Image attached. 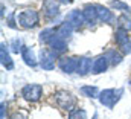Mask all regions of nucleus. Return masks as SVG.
I'll use <instances>...</instances> for the list:
<instances>
[{"mask_svg": "<svg viewBox=\"0 0 131 119\" xmlns=\"http://www.w3.org/2000/svg\"><path fill=\"white\" fill-rule=\"evenodd\" d=\"M69 119H87V112L84 108H72L69 112Z\"/></svg>", "mask_w": 131, "mask_h": 119, "instance_id": "412c9836", "label": "nucleus"}, {"mask_svg": "<svg viewBox=\"0 0 131 119\" xmlns=\"http://www.w3.org/2000/svg\"><path fill=\"white\" fill-rule=\"evenodd\" d=\"M5 108H6V104L3 102L2 104V119H5Z\"/></svg>", "mask_w": 131, "mask_h": 119, "instance_id": "a878e982", "label": "nucleus"}, {"mask_svg": "<svg viewBox=\"0 0 131 119\" xmlns=\"http://www.w3.org/2000/svg\"><path fill=\"white\" fill-rule=\"evenodd\" d=\"M21 58L23 61L29 66V67H35L37 66V58H35V55H34V52L29 49V47H23V51H21Z\"/></svg>", "mask_w": 131, "mask_h": 119, "instance_id": "f3484780", "label": "nucleus"}, {"mask_svg": "<svg viewBox=\"0 0 131 119\" xmlns=\"http://www.w3.org/2000/svg\"><path fill=\"white\" fill-rule=\"evenodd\" d=\"M55 104H57L60 108L70 112V110L75 107L76 99L73 98V95H72L70 92H67V90H58V92L55 93Z\"/></svg>", "mask_w": 131, "mask_h": 119, "instance_id": "7ed1b4c3", "label": "nucleus"}, {"mask_svg": "<svg viewBox=\"0 0 131 119\" xmlns=\"http://www.w3.org/2000/svg\"><path fill=\"white\" fill-rule=\"evenodd\" d=\"M114 41L122 54H130L131 52V35L128 31L119 29L114 32Z\"/></svg>", "mask_w": 131, "mask_h": 119, "instance_id": "20e7f679", "label": "nucleus"}, {"mask_svg": "<svg viewBox=\"0 0 131 119\" xmlns=\"http://www.w3.org/2000/svg\"><path fill=\"white\" fill-rule=\"evenodd\" d=\"M49 47H50V51L55 52L57 55H58V54H63L66 49H67V40H64V38L60 37V35H55V37L50 40Z\"/></svg>", "mask_w": 131, "mask_h": 119, "instance_id": "9d476101", "label": "nucleus"}, {"mask_svg": "<svg viewBox=\"0 0 131 119\" xmlns=\"http://www.w3.org/2000/svg\"><path fill=\"white\" fill-rule=\"evenodd\" d=\"M55 60H57L55 52H52L50 49H41V52H40V66L44 70H53L55 69Z\"/></svg>", "mask_w": 131, "mask_h": 119, "instance_id": "423d86ee", "label": "nucleus"}, {"mask_svg": "<svg viewBox=\"0 0 131 119\" xmlns=\"http://www.w3.org/2000/svg\"><path fill=\"white\" fill-rule=\"evenodd\" d=\"M81 93L84 96H87V98H96V96H99L98 87H95V86H84V87H81Z\"/></svg>", "mask_w": 131, "mask_h": 119, "instance_id": "4be33fe9", "label": "nucleus"}, {"mask_svg": "<svg viewBox=\"0 0 131 119\" xmlns=\"http://www.w3.org/2000/svg\"><path fill=\"white\" fill-rule=\"evenodd\" d=\"M105 55H107V58H108L111 66H117V64L122 63V52H119L116 49H110Z\"/></svg>", "mask_w": 131, "mask_h": 119, "instance_id": "a211bd4d", "label": "nucleus"}, {"mask_svg": "<svg viewBox=\"0 0 131 119\" xmlns=\"http://www.w3.org/2000/svg\"><path fill=\"white\" fill-rule=\"evenodd\" d=\"M122 93H124V90L122 89H119V90H114V89L102 90V92L99 93V96H98L99 102H101L104 107H107V108H113V107L119 102Z\"/></svg>", "mask_w": 131, "mask_h": 119, "instance_id": "f03ea898", "label": "nucleus"}, {"mask_svg": "<svg viewBox=\"0 0 131 119\" xmlns=\"http://www.w3.org/2000/svg\"><path fill=\"white\" fill-rule=\"evenodd\" d=\"M0 60H2V66H3L6 70H12V69H14V63H12L11 57H9L8 49H6L5 44L0 46Z\"/></svg>", "mask_w": 131, "mask_h": 119, "instance_id": "2eb2a0df", "label": "nucleus"}, {"mask_svg": "<svg viewBox=\"0 0 131 119\" xmlns=\"http://www.w3.org/2000/svg\"><path fill=\"white\" fill-rule=\"evenodd\" d=\"M82 12H84V17H85V23L90 25V26H95L96 22L99 20L98 12H96V6H95V5H87V6L82 9Z\"/></svg>", "mask_w": 131, "mask_h": 119, "instance_id": "f8f14e48", "label": "nucleus"}, {"mask_svg": "<svg viewBox=\"0 0 131 119\" xmlns=\"http://www.w3.org/2000/svg\"><path fill=\"white\" fill-rule=\"evenodd\" d=\"M117 28L124 31H131V17L130 12H122V15L117 17Z\"/></svg>", "mask_w": 131, "mask_h": 119, "instance_id": "dca6fc26", "label": "nucleus"}, {"mask_svg": "<svg viewBox=\"0 0 131 119\" xmlns=\"http://www.w3.org/2000/svg\"><path fill=\"white\" fill-rule=\"evenodd\" d=\"M78 57H61L58 60V67L64 73H75L78 69Z\"/></svg>", "mask_w": 131, "mask_h": 119, "instance_id": "6e6552de", "label": "nucleus"}, {"mask_svg": "<svg viewBox=\"0 0 131 119\" xmlns=\"http://www.w3.org/2000/svg\"><path fill=\"white\" fill-rule=\"evenodd\" d=\"M40 15L35 9H23L17 14V23L23 29H32L38 25Z\"/></svg>", "mask_w": 131, "mask_h": 119, "instance_id": "f257e3e1", "label": "nucleus"}, {"mask_svg": "<svg viewBox=\"0 0 131 119\" xmlns=\"http://www.w3.org/2000/svg\"><path fill=\"white\" fill-rule=\"evenodd\" d=\"M23 47H25V46H21V41H20L18 38H14V40L11 41V49H12V52L18 54V52L23 51Z\"/></svg>", "mask_w": 131, "mask_h": 119, "instance_id": "b1692460", "label": "nucleus"}, {"mask_svg": "<svg viewBox=\"0 0 131 119\" xmlns=\"http://www.w3.org/2000/svg\"><path fill=\"white\" fill-rule=\"evenodd\" d=\"M108 64L110 61L107 58V55H101L93 61V67H92V73L98 75V73H104L107 69H108Z\"/></svg>", "mask_w": 131, "mask_h": 119, "instance_id": "9b49d317", "label": "nucleus"}, {"mask_svg": "<svg viewBox=\"0 0 131 119\" xmlns=\"http://www.w3.org/2000/svg\"><path fill=\"white\" fill-rule=\"evenodd\" d=\"M111 8H114L116 11H122V12H130V6L121 0H111Z\"/></svg>", "mask_w": 131, "mask_h": 119, "instance_id": "5701e85b", "label": "nucleus"}, {"mask_svg": "<svg viewBox=\"0 0 131 119\" xmlns=\"http://www.w3.org/2000/svg\"><path fill=\"white\" fill-rule=\"evenodd\" d=\"M60 0H44L43 2V12L47 18H53L60 12Z\"/></svg>", "mask_w": 131, "mask_h": 119, "instance_id": "1a4fd4ad", "label": "nucleus"}, {"mask_svg": "<svg viewBox=\"0 0 131 119\" xmlns=\"http://www.w3.org/2000/svg\"><path fill=\"white\" fill-rule=\"evenodd\" d=\"M66 22L73 28V29H81L85 23V17H84V12L79 11V9H73L70 11L67 15H66Z\"/></svg>", "mask_w": 131, "mask_h": 119, "instance_id": "0eeeda50", "label": "nucleus"}, {"mask_svg": "<svg viewBox=\"0 0 131 119\" xmlns=\"http://www.w3.org/2000/svg\"><path fill=\"white\" fill-rule=\"evenodd\" d=\"M21 96L29 102H37L43 96V87L40 84H28L21 89Z\"/></svg>", "mask_w": 131, "mask_h": 119, "instance_id": "39448f33", "label": "nucleus"}, {"mask_svg": "<svg viewBox=\"0 0 131 119\" xmlns=\"http://www.w3.org/2000/svg\"><path fill=\"white\" fill-rule=\"evenodd\" d=\"M95 6H96V12H98L99 22L111 23V22L114 20V15H113V12H111L108 8H105V6H102V5H95Z\"/></svg>", "mask_w": 131, "mask_h": 119, "instance_id": "ddd939ff", "label": "nucleus"}, {"mask_svg": "<svg viewBox=\"0 0 131 119\" xmlns=\"http://www.w3.org/2000/svg\"><path fill=\"white\" fill-rule=\"evenodd\" d=\"M93 119H96V115H95V116H93Z\"/></svg>", "mask_w": 131, "mask_h": 119, "instance_id": "cd10ccee", "label": "nucleus"}, {"mask_svg": "<svg viewBox=\"0 0 131 119\" xmlns=\"http://www.w3.org/2000/svg\"><path fill=\"white\" fill-rule=\"evenodd\" d=\"M9 119H26V118H25L23 115H20V113H14V115H12Z\"/></svg>", "mask_w": 131, "mask_h": 119, "instance_id": "393cba45", "label": "nucleus"}, {"mask_svg": "<svg viewBox=\"0 0 131 119\" xmlns=\"http://www.w3.org/2000/svg\"><path fill=\"white\" fill-rule=\"evenodd\" d=\"M57 35V28H47V29H43L40 32V40L46 44L50 43V40Z\"/></svg>", "mask_w": 131, "mask_h": 119, "instance_id": "aec40b11", "label": "nucleus"}, {"mask_svg": "<svg viewBox=\"0 0 131 119\" xmlns=\"http://www.w3.org/2000/svg\"><path fill=\"white\" fill-rule=\"evenodd\" d=\"M92 60L87 58V57H81L78 61V69H76V73L78 75H87L89 72H92Z\"/></svg>", "mask_w": 131, "mask_h": 119, "instance_id": "4468645a", "label": "nucleus"}, {"mask_svg": "<svg viewBox=\"0 0 131 119\" xmlns=\"http://www.w3.org/2000/svg\"><path fill=\"white\" fill-rule=\"evenodd\" d=\"M60 2H61V3H64V5H67V3H72L73 0H60Z\"/></svg>", "mask_w": 131, "mask_h": 119, "instance_id": "bb28decb", "label": "nucleus"}, {"mask_svg": "<svg viewBox=\"0 0 131 119\" xmlns=\"http://www.w3.org/2000/svg\"><path fill=\"white\" fill-rule=\"evenodd\" d=\"M73 28L67 23V22H64V23H61L58 28H57V35H60V37H63L64 40H67L70 35H72V32H73Z\"/></svg>", "mask_w": 131, "mask_h": 119, "instance_id": "6ab92c4d", "label": "nucleus"}]
</instances>
